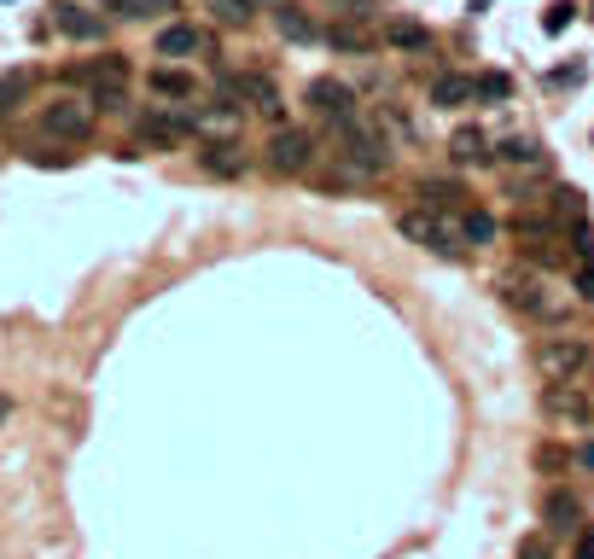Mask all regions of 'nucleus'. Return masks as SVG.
<instances>
[{
	"label": "nucleus",
	"mask_w": 594,
	"mask_h": 559,
	"mask_svg": "<svg viewBox=\"0 0 594 559\" xmlns=\"http://www.w3.org/2000/svg\"><path fill=\"white\" fill-rule=\"evenodd\" d=\"M495 297L513 315L536 321V327H565L577 315V297L565 292V286H554L548 268H507V274H495Z\"/></svg>",
	"instance_id": "1"
},
{
	"label": "nucleus",
	"mask_w": 594,
	"mask_h": 559,
	"mask_svg": "<svg viewBox=\"0 0 594 559\" xmlns=\"http://www.w3.org/2000/svg\"><path fill=\"white\" fill-rule=\"evenodd\" d=\"M507 233L519 239V251H525L530 268H548V274H554V268H565V257H571V233H565L548 210H542V216H519Z\"/></svg>",
	"instance_id": "2"
},
{
	"label": "nucleus",
	"mask_w": 594,
	"mask_h": 559,
	"mask_svg": "<svg viewBox=\"0 0 594 559\" xmlns=\"http://www.w3.org/2000/svg\"><path fill=\"white\" fill-rule=\"evenodd\" d=\"M216 94L233 99V105H245V111H257V117H268V123L286 117V99H280V88L268 82L263 70H222L216 65Z\"/></svg>",
	"instance_id": "3"
},
{
	"label": "nucleus",
	"mask_w": 594,
	"mask_h": 559,
	"mask_svg": "<svg viewBox=\"0 0 594 559\" xmlns=\"http://www.w3.org/2000/svg\"><path fill=\"white\" fill-rule=\"evenodd\" d=\"M303 105L315 111V123H321L327 134L362 117V105H356V88H350V82H338V76H315V82L303 88Z\"/></svg>",
	"instance_id": "4"
},
{
	"label": "nucleus",
	"mask_w": 594,
	"mask_h": 559,
	"mask_svg": "<svg viewBox=\"0 0 594 559\" xmlns=\"http://www.w3.org/2000/svg\"><path fill=\"white\" fill-rule=\"evenodd\" d=\"M70 76L88 88V99H94L99 111H123V105H129V59H117V53H105L94 65L70 70Z\"/></svg>",
	"instance_id": "5"
},
{
	"label": "nucleus",
	"mask_w": 594,
	"mask_h": 559,
	"mask_svg": "<svg viewBox=\"0 0 594 559\" xmlns=\"http://www.w3.org/2000/svg\"><path fill=\"white\" fill-rule=\"evenodd\" d=\"M94 117H99L94 99L59 94V99H47V105H41V134H53V140H70V146H82V140L94 134Z\"/></svg>",
	"instance_id": "6"
},
{
	"label": "nucleus",
	"mask_w": 594,
	"mask_h": 559,
	"mask_svg": "<svg viewBox=\"0 0 594 559\" xmlns=\"http://www.w3.org/2000/svg\"><path fill=\"white\" fill-rule=\"evenodd\" d=\"M315 158H321V146H315V134H309V129L280 123V129L268 134L263 164L274 169V175H309V169H315Z\"/></svg>",
	"instance_id": "7"
},
{
	"label": "nucleus",
	"mask_w": 594,
	"mask_h": 559,
	"mask_svg": "<svg viewBox=\"0 0 594 559\" xmlns=\"http://www.w3.org/2000/svg\"><path fill=\"white\" fill-rule=\"evenodd\" d=\"M594 367V350L583 338H542L536 344V373L548 379V385H565V379H583Z\"/></svg>",
	"instance_id": "8"
},
{
	"label": "nucleus",
	"mask_w": 594,
	"mask_h": 559,
	"mask_svg": "<svg viewBox=\"0 0 594 559\" xmlns=\"http://www.w3.org/2000/svg\"><path fill=\"white\" fill-rule=\"evenodd\" d=\"M332 140H338V152H344L350 164H362L373 181L391 169V140H379L373 123H362V117H356V123H344V129H332Z\"/></svg>",
	"instance_id": "9"
},
{
	"label": "nucleus",
	"mask_w": 594,
	"mask_h": 559,
	"mask_svg": "<svg viewBox=\"0 0 594 559\" xmlns=\"http://www.w3.org/2000/svg\"><path fill=\"white\" fill-rule=\"evenodd\" d=\"M542 414L565 431H594V391H583L577 379L548 385V391H542Z\"/></svg>",
	"instance_id": "10"
},
{
	"label": "nucleus",
	"mask_w": 594,
	"mask_h": 559,
	"mask_svg": "<svg viewBox=\"0 0 594 559\" xmlns=\"http://www.w3.org/2000/svg\"><path fill=\"white\" fill-rule=\"evenodd\" d=\"M134 134H140L146 146L175 152V146L193 134V117H187V111H175V105H152V111H140V117H134Z\"/></svg>",
	"instance_id": "11"
},
{
	"label": "nucleus",
	"mask_w": 594,
	"mask_h": 559,
	"mask_svg": "<svg viewBox=\"0 0 594 559\" xmlns=\"http://www.w3.org/2000/svg\"><path fill=\"white\" fill-rule=\"evenodd\" d=\"M542 530H548V536H583V530H589V513H583L577 490L554 484V490L542 495Z\"/></svg>",
	"instance_id": "12"
},
{
	"label": "nucleus",
	"mask_w": 594,
	"mask_h": 559,
	"mask_svg": "<svg viewBox=\"0 0 594 559\" xmlns=\"http://www.w3.org/2000/svg\"><path fill=\"white\" fill-rule=\"evenodd\" d=\"M309 175H315V187H327V193H362V187H373V175H367L362 164H350L344 152H321Z\"/></svg>",
	"instance_id": "13"
},
{
	"label": "nucleus",
	"mask_w": 594,
	"mask_h": 559,
	"mask_svg": "<svg viewBox=\"0 0 594 559\" xmlns=\"http://www.w3.org/2000/svg\"><path fill=\"white\" fill-rule=\"evenodd\" d=\"M239 111L245 105H233V99H222V105H187L193 134H204V140H239Z\"/></svg>",
	"instance_id": "14"
},
{
	"label": "nucleus",
	"mask_w": 594,
	"mask_h": 559,
	"mask_svg": "<svg viewBox=\"0 0 594 559\" xmlns=\"http://www.w3.org/2000/svg\"><path fill=\"white\" fill-rule=\"evenodd\" d=\"M490 164L495 169H548V152L530 140V134H507L490 146Z\"/></svg>",
	"instance_id": "15"
},
{
	"label": "nucleus",
	"mask_w": 594,
	"mask_h": 559,
	"mask_svg": "<svg viewBox=\"0 0 594 559\" xmlns=\"http://www.w3.org/2000/svg\"><path fill=\"white\" fill-rule=\"evenodd\" d=\"M53 24H59V35H70V41H105V18L88 12V6H76V0H59V6H53Z\"/></svg>",
	"instance_id": "16"
},
{
	"label": "nucleus",
	"mask_w": 594,
	"mask_h": 559,
	"mask_svg": "<svg viewBox=\"0 0 594 559\" xmlns=\"http://www.w3.org/2000/svg\"><path fill=\"white\" fill-rule=\"evenodd\" d=\"M431 105H437V111L478 105V76H466V70H443V76L431 82Z\"/></svg>",
	"instance_id": "17"
},
{
	"label": "nucleus",
	"mask_w": 594,
	"mask_h": 559,
	"mask_svg": "<svg viewBox=\"0 0 594 559\" xmlns=\"http://www.w3.org/2000/svg\"><path fill=\"white\" fill-rule=\"evenodd\" d=\"M490 146H495L490 134L466 123V129H455V134H449V164H461V169H472V164H490Z\"/></svg>",
	"instance_id": "18"
},
{
	"label": "nucleus",
	"mask_w": 594,
	"mask_h": 559,
	"mask_svg": "<svg viewBox=\"0 0 594 559\" xmlns=\"http://www.w3.org/2000/svg\"><path fill=\"white\" fill-rule=\"evenodd\" d=\"M204 47H210V41H204V30H193V24H164V30H158V59H193Z\"/></svg>",
	"instance_id": "19"
},
{
	"label": "nucleus",
	"mask_w": 594,
	"mask_h": 559,
	"mask_svg": "<svg viewBox=\"0 0 594 559\" xmlns=\"http://www.w3.org/2000/svg\"><path fill=\"white\" fill-rule=\"evenodd\" d=\"M274 30L286 35V41H327V30H321L315 18H303L292 0H280V6H274Z\"/></svg>",
	"instance_id": "20"
},
{
	"label": "nucleus",
	"mask_w": 594,
	"mask_h": 559,
	"mask_svg": "<svg viewBox=\"0 0 594 559\" xmlns=\"http://www.w3.org/2000/svg\"><path fill=\"white\" fill-rule=\"evenodd\" d=\"M152 94H158V99H181V105H193L198 82H193V76H187L181 65H158V70H152Z\"/></svg>",
	"instance_id": "21"
},
{
	"label": "nucleus",
	"mask_w": 594,
	"mask_h": 559,
	"mask_svg": "<svg viewBox=\"0 0 594 559\" xmlns=\"http://www.w3.org/2000/svg\"><path fill=\"white\" fill-rule=\"evenodd\" d=\"M455 228H461V245H495V239H501V222L484 216V210H472V204L455 216Z\"/></svg>",
	"instance_id": "22"
},
{
	"label": "nucleus",
	"mask_w": 594,
	"mask_h": 559,
	"mask_svg": "<svg viewBox=\"0 0 594 559\" xmlns=\"http://www.w3.org/2000/svg\"><path fill=\"white\" fill-rule=\"evenodd\" d=\"M204 169H210V175H245L239 140H210V146H204Z\"/></svg>",
	"instance_id": "23"
},
{
	"label": "nucleus",
	"mask_w": 594,
	"mask_h": 559,
	"mask_svg": "<svg viewBox=\"0 0 594 559\" xmlns=\"http://www.w3.org/2000/svg\"><path fill=\"white\" fill-rule=\"evenodd\" d=\"M385 41H391L396 53H426L431 30L426 24H414V18H396V24H385Z\"/></svg>",
	"instance_id": "24"
},
{
	"label": "nucleus",
	"mask_w": 594,
	"mask_h": 559,
	"mask_svg": "<svg viewBox=\"0 0 594 559\" xmlns=\"http://www.w3.org/2000/svg\"><path fill=\"white\" fill-rule=\"evenodd\" d=\"M327 41L338 53H367V47H373V30H367V24H350V18H332Z\"/></svg>",
	"instance_id": "25"
},
{
	"label": "nucleus",
	"mask_w": 594,
	"mask_h": 559,
	"mask_svg": "<svg viewBox=\"0 0 594 559\" xmlns=\"http://www.w3.org/2000/svg\"><path fill=\"white\" fill-rule=\"evenodd\" d=\"M420 204H431V210H466V187L461 181H420Z\"/></svg>",
	"instance_id": "26"
},
{
	"label": "nucleus",
	"mask_w": 594,
	"mask_h": 559,
	"mask_svg": "<svg viewBox=\"0 0 594 559\" xmlns=\"http://www.w3.org/2000/svg\"><path fill=\"white\" fill-rule=\"evenodd\" d=\"M548 216H554L560 228H571V222H589V204H583L577 187H560V193L548 198Z\"/></svg>",
	"instance_id": "27"
},
{
	"label": "nucleus",
	"mask_w": 594,
	"mask_h": 559,
	"mask_svg": "<svg viewBox=\"0 0 594 559\" xmlns=\"http://www.w3.org/2000/svg\"><path fill=\"white\" fill-rule=\"evenodd\" d=\"M251 12H257V0H210V18H216L222 30H245Z\"/></svg>",
	"instance_id": "28"
},
{
	"label": "nucleus",
	"mask_w": 594,
	"mask_h": 559,
	"mask_svg": "<svg viewBox=\"0 0 594 559\" xmlns=\"http://www.w3.org/2000/svg\"><path fill=\"white\" fill-rule=\"evenodd\" d=\"M24 99H30V70H12V76H0V117H12Z\"/></svg>",
	"instance_id": "29"
},
{
	"label": "nucleus",
	"mask_w": 594,
	"mask_h": 559,
	"mask_svg": "<svg viewBox=\"0 0 594 559\" xmlns=\"http://www.w3.org/2000/svg\"><path fill=\"white\" fill-rule=\"evenodd\" d=\"M99 6H111L117 18H164V12H175V0H99Z\"/></svg>",
	"instance_id": "30"
},
{
	"label": "nucleus",
	"mask_w": 594,
	"mask_h": 559,
	"mask_svg": "<svg viewBox=\"0 0 594 559\" xmlns=\"http://www.w3.org/2000/svg\"><path fill=\"white\" fill-rule=\"evenodd\" d=\"M513 99V76L507 70H484L478 76V105H507Z\"/></svg>",
	"instance_id": "31"
},
{
	"label": "nucleus",
	"mask_w": 594,
	"mask_h": 559,
	"mask_svg": "<svg viewBox=\"0 0 594 559\" xmlns=\"http://www.w3.org/2000/svg\"><path fill=\"white\" fill-rule=\"evenodd\" d=\"M536 472H542V478H560V472H571V455H565L560 443H542V449H536Z\"/></svg>",
	"instance_id": "32"
},
{
	"label": "nucleus",
	"mask_w": 594,
	"mask_h": 559,
	"mask_svg": "<svg viewBox=\"0 0 594 559\" xmlns=\"http://www.w3.org/2000/svg\"><path fill=\"white\" fill-rule=\"evenodd\" d=\"M379 123H385V134H391L396 146H414V123H408L396 105H379Z\"/></svg>",
	"instance_id": "33"
},
{
	"label": "nucleus",
	"mask_w": 594,
	"mask_h": 559,
	"mask_svg": "<svg viewBox=\"0 0 594 559\" xmlns=\"http://www.w3.org/2000/svg\"><path fill=\"white\" fill-rule=\"evenodd\" d=\"M513 559H560V548H554L548 530H536V536H525V542L513 548Z\"/></svg>",
	"instance_id": "34"
},
{
	"label": "nucleus",
	"mask_w": 594,
	"mask_h": 559,
	"mask_svg": "<svg viewBox=\"0 0 594 559\" xmlns=\"http://www.w3.org/2000/svg\"><path fill=\"white\" fill-rule=\"evenodd\" d=\"M571 257H577V263H594V228L589 222H571Z\"/></svg>",
	"instance_id": "35"
},
{
	"label": "nucleus",
	"mask_w": 594,
	"mask_h": 559,
	"mask_svg": "<svg viewBox=\"0 0 594 559\" xmlns=\"http://www.w3.org/2000/svg\"><path fill=\"white\" fill-rule=\"evenodd\" d=\"M571 18H577V6H571V0H554V6L542 12V30L560 35V30H571Z\"/></svg>",
	"instance_id": "36"
},
{
	"label": "nucleus",
	"mask_w": 594,
	"mask_h": 559,
	"mask_svg": "<svg viewBox=\"0 0 594 559\" xmlns=\"http://www.w3.org/2000/svg\"><path fill=\"white\" fill-rule=\"evenodd\" d=\"M571 472H577V478H589L594 472V437H583V443L571 449Z\"/></svg>",
	"instance_id": "37"
},
{
	"label": "nucleus",
	"mask_w": 594,
	"mask_h": 559,
	"mask_svg": "<svg viewBox=\"0 0 594 559\" xmlns=\"http://www.w3.org/2000/svg\"><path fill=\"white\" fill-rule=\"evenodd\" d=\"M577 297H594V263L577 268Z\"/></svg>",
	"instance_id": "38"
},
{
	"label": "nucleus",
	"mask_w": 594,
	"mask_h": 559,
	"mask_svg": "<svg viewBox=\"0 0 594 559\" xmlns=\"http://www.w3.org/2000/svg\"><path fill=\"white\" fill-rule=\"evenodd\" d=\"M577 559H594V536H589V530L577 536Z\"/></svg>",
	"instance_id": "39"
},
{
	"label": "nucleus",
	"mask_w": 594,
	"mask_h": 559,
	"mask_svg": "<svg viewBox=\"0 0 594 559\" xmlns=\"http://www.w3.org/2000/svg\"><path fill=\"white\" fill-rule=\"evenodd\" d=\"M6 420H12V396L0 391V426H6Z\"/></svg>",
	"instance_id": "40"
},
{
	"label": "nucleus",
	"mask_w": 594,
	"mask_h": 559,
	"mask_svg": "<svg viewBox=\"0 0 594 559\" xmlns=\"http://www.w3.org/2000/svg\"><path fill=\"white\" fill-rule=\"evenodd\" d=\"M484 6H490V0H472V12H484Z\"/></svg>",
	"instance_id": "41"
},
{
	"label": "nucleus",
	"mask_w": 594,
	"mask_h": 559,
	"mask_svg": "<svg viewBox=\"0 0 594 559\" xmlns=\"http://www.w3.org/2000/svg\"><path fill=\"white\" fill-rule=\"evenodd\" d=\"M589 18H594V0H589Z\"/></svg>",
	"instance_id": "42"
},
{
	"label": "nucleus",
	"mask_w": 594,
	"mask_h": 559,
	"mask_svg": "<svg viewBox=\"0 0 594 559\" xmlns=\"http://www.w3.org/2000/svg\"><path fill=\"white\" fill-rule=\"evenodd\" d=\"M268 6H280V0H268Z\"/></svg>",
	"instance_id": "43"
}]
</instances>
